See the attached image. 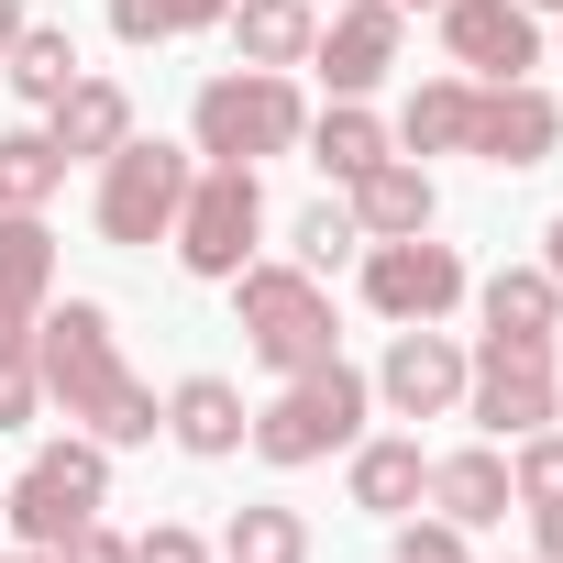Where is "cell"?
I'll return each instance as SVG.
<instances>
[{
  "label": "cell",
  "mask_w": 563,
  "mask_h": 563,
  "mask_svg": "<svg viewBox=\"0 0 563 563\" xmlns=\"http://www.w3.org/2000/svg\"><path fill=\"white\" fill-rule=\"evenodd\" d=\"M34 376H45V398H56L67 420H89V442H155V420H166L155 387L122 365L100 299H67V310L34 321Z\"/></svg>",
  "instance_id": "1"
},
{
  "label": "cell",
  "mask_w": 563,
  "mask_h": 563,
  "mask_svg": "<svg viewBox=\"0 0 563 563\" xmlns=\"http://www.w3.org/2000/svg\"><path fill=\"white\" fill-rule=\"evenodd\" d=\"M45 288H56V232H45V210H0V431H23V420L45 409V376H34Z\"/></svg>",
  "instance_id": "2"
},
{
  "label": "cell",
  "mask_w": 563,
  "mask_h": 563,
  "mask_svg": "<svg viewBox=\"0 0 563 563\" xmlns=\"http://www.w3.org/2000/svg\"><path fill=\"white\" fill-rule=\"evenodd\" d=\"M232 310H243V354L276 376H310L332 365V299L310 265H243L232 276Z\"/></svg>",
  "instance_id": "3"
},
{
  "label": "cell",
  "mask_w": 563,
  "mask_h": 563,
  "mask_svg": "<svg viewBox=\"0 0 563 563\" xmlns=\"http://www.w3.org/2000/svg\"><path fill=\"white\" fill-rule=\"evenodd\" d=\"M188 122H199V155H210V166H265V155H288V144L310 133V111H299V78H288V67L210 78Z\"/></svg>",
  "instance_id": "4"
},
{
  "label": "cell",
  "mask_w": 563,
  "mask_h": 563,
  "mask_svg": "<svg viewBox=\"0 0 563 563\" xmlns=\"http://www.w3.org/2000/svg\"><path fill=\"white\" fill-rule=\"evenodd\" d=\"M111 497V442H45L12 486H0V519H12L34 552H67Z\"/></svg>",
  "instance_id": "5"
},
{
  "label": "cell",
  "mask_w": 563,
  "mask_h": 563,
  "mask_svg": "<svg viewBox=\"0 0 563 563\" xmlns=\"http://www.w3.org/2000/svg\"><path fill=\"white\" fill-rule=\"evenodd\" d=\"M365 409H376V387L332 354V365H310V376H288V398H276L243 442L276 464V475H288V464H321V453H343L354 431H365Z\"/></svg>",
  "instance_id": "6"
},
{
  "label": "cell",
  "mask_w": 563,
  "mask_h": 563,
  "mask_svg": "<svg viewBox=\"0 0 563 563\" xmlns=\"http://www.w3.org/2000/svg\"><path fill=\"white\" fill-rule=\"evenodd\" d=\"M188 177H199V166H188L177 144H133V133H122V144L100 155V199H89V210H100V243H166Z\"/></svg>",
  "instance_id": "7"
},
{
  "label": "cell",
  "mask_w": 563,
  "mask_h": 563,
  "mask_svg": "<svg viewBox=\"0 0 563 563\" xmlns=\"http://www.w3.org/2000/svg\"><path fill=\"white\" fill-rule=\"evenodd\" d=\"M254 232H265V188H254V166H210V177H188V199H177V254H188V276H243Z\"/></svg>",
  "instance_id": "8"
},
{
  "label": "cell",
  "mask_w": 563,
  "mask_h": 563,
  "mask_svg": "<svg viewBox=\"0 0 563 563\" xmlns=\"http://www.w3.org/2000/svg\"><path fill=\"white\" fill-rule=\"evenodd\" d=\"M464 398H475L486 431L530 442V431L563 409V365H552V343H508V332H486V354L464 365Z\"/></svg>",
  "instance_id": "9"
},
{
  "label": "cell",
  "mask_w": 563,
  "mask_h": 563,
  "mask_svg": "<svg viewBox=\"0 0 563 563\" xmlns=\"http://www.w3.org/2000/svg\"><path fill=\"white\" fill-rule=\"evenodd\" d=\"M365 299H376L398 332H409V321H442V310L464 299V254L431 243V232H398V243L365 254Z\"/></svg>",
  "instance_id": "10"
},
{
  "label": "cell",
  "mask_w": 563,
  "mask_h": 563,
  "mask_svg": "<svg viewBox=\"0 0 563 563\" xmlns=\"http://www.w3.org/2000/svg\"><path fill=\"white\" fill-rule=\"evenodd\" d=\"M442 56L464 78H519L541 67V12L530 0H442Z\"/></svg>",
  "instance_id": "11"
},
{
  "label": "cell",
  "mask_w": 563,
  "mask_h": 563,
  "mask_svg": "<svg viewBox=\"0 0 563 563\" xmlns=\"http://www.w3.org/2000/svg\"><path fill=\"white\" fill-rule=\"evenodd\" d=\"M310 67L332 78V100H365L398 67V0H332V23L310 34Z\"/></svg>",
  "instance_id": "12"
},
{
  "label": "cell",
  "mask_w": 563,
  "mask_h": 563,
  "mask_svg": "<svg viewBox=\"0 0 563 563\" xmlns=\"http://www.w3.org/2000/svg\"><path fill=\"white\" fill-rule=\"evenodd\" d=\"M552 144H563V111H552L530 78H486V89H475L464 155H486V166H541Z\"/></svg>",
  "instance_id": "13"
},
{
  "label": "cell",
  "mask_w": 563,
  "mask_h": 563,
  "mask_svg": "<svg viewBox=\"0 0 563 563\" xmlns=\"http://www.w3.org/2000/svg\"><path fill=\"white\" fill-rule=\"evenodd\" d=\"M376 398H387L398 420H442V409L464 398V354H453L431 321H409V332L387 343V365H376Z\"/></svg>",
  "instance_id": "14"
},
{
  "label": "cell",
  "mask_w": 563,
  "mask_h": 563,
  "mask_svg": "<svg viewBox=\"0 0 563 563\" xmlns=\"http://www.w3.org/2000/svg\"><path fill=\"white\" fill-rule=\"evenodd\" d=\"M354 221H365V243H398V232H431V177L420 166H398V155H376L365 177H354V199H343Z\"/></svg>",
  "instance_id": "15"
},
{
  "label": "cell",
  "mask_w": 563,
  "mask_h": 563,
  "mask_svg": "<svg viewBox=\"0 0 563 563\" xmlns=\"http://www.w3.org/2000/svg\"><path fill=\"white\" fill-rule=\"evenodd\" d=\"M166 431H177L199 464H221V453H243L254 420H243V387H232V376H188V387L166 398Z\"/></svg>",
  "instance_id": "16"
},
{
  "label": "cell",
  "mask_w": 563,
  "mask_h": 563,
  "mask_svg": "<svg viewBox=\"0 0 563 563\" xmlns=\"http://www.w3.org/2000/svg\"><path fill=\"white\" fill-rule=\"evenodd\" d=\"M232 45H243V67H310V34H321V12L310 0H232Z\"/></svg>",
  "instance_id": "17"
},
{
  "label": "cell",
  "mask_w": 563,
  "mask_h": 563,
  "mask_svg": "<svg viewBox=\"0 0 563 563\" xmlns=\"http://www.w3.org/2000/svg\"><path fill=\"white\" fill-rule=\"evenodd\" d=\"M552 321H563V276H552V265H497V276H486V332L552 343Z\"/></svg>",
  "instance_id": "18"
},
{
  "label": "cell",
  "mask_w": 563,
  "mask_h": 563,
  "mask_svg": "<svg viewBox=\"0 0 563 563\" xmlns=\"http://www.w3.org/2000/svg\"><path fill=\"white\" fill-rule=\"evenodd\" d=\"M56 155H111L122 133H133V100H122V78H78L67 100H56Z\"/></svg>",
  "instance_id": "19"
},
{
  "label": "cell",
  "mask_w": 563,
  "mask_h": 563,
  "mask_svg": "<svg viewBox=\"0 0 563 563\" xmlns=\"http://www.w3.org/2000/svg\"><path fill=\"white\" fill-rule=\"evenodd\" d=\"M431 497H442L453 530H486V519H508V464L497 453H442L431 464Z\"/></svg>",
  "instance_id": "20"
},
{
  "label": "cell",
  "mask_w": 563,
  "mask_h": 563,
  "mask_svg": "<svg viewBox=\"0 0 563 563\" xmlns=\"http://www.w3.org/2000/svg\"><path fill=\"white\" fill-rule=\"evenodd\" d=\"M464 122H475V78H431V89H409L398 144L409 155H464Z\"/></svg>",
  "instance_id": "21"
},
{
  "label": "cell",
  "mask_w": 563,
  "mask_h": 563,
  "mask_svg": "<svg viewBox=\"0 0 563 563\" xmlns=\"http://www.w3.org/2000/svg\"><path fill=\"white\" fill-rule=\"evenodd\" d=\"M409 497H431V464H420V442H365V453H354V508L398 519Z\"/></svg>",
  "instance_id": "22"
},
{
  "label": "cell",
  "mask_w": 563,
  "mask_h": 563,
  "mask_svg": "<svg viewBox=\"0 0 563 563\" xmlns=\"http://www.w3.org/2000/svg\"><path fill=\"white\" fill-rule=\"evenodd\" d=\"M12 89L56 111V100L78 89V34H56V23H23V34H12Z\"/></svg>",
  "instance_id": "23"
},
{
  "label": "cell",
  "mask_w": 563,
  "mask_h": 563,
  "mask_svg": "<svg viewBox=\"0 0 563 563\" xmlns=\"http://www.w3.org/2000/svg\"><path fill=\"white\" fill-rule=\"evenodd\" d=\"M221 563H310V519L299 508H232Z\"/></svg>",
  "instance_id": "24"
},
{
  "label": "cell",
  "mask_w": 563,
  "mask_h": 563,
  "mask_svg": "<svg viewBox=\"0 0 563 563\" xmlns=\"http://www.w3.org/2000/svg\"><path fill=\"white\" fill-rule=\"evenodd\" d=\"M56 177H67L56 133H0V210H45Z\"/></svg>",
  "instance_id": "25"
},
{
  "label": "cell",
  "mask_w": 563,
  "mask_h": 563,
  "mask_svg": "<svg viewBox=\"0 0 563 563\" xmlns=\"http://www.w3.org/2000/svg\"><path fill=\"white\" fill-rule=\"evenodd\" d=\"M310 144H321V166H332V177H343V188H354V177H365V166H376V155H387V122H376V111H365V100H332V111H321V133H310Z\"/></svg>",
  "instance_id": "26"
},
{
  "label": "cell",
  "mask_w": 563,
  "mask_h": 563,
  "mask_svg": "<svg viewBox=\"0 0 563 563\" xmlns=\"http://www.w3.org/2000/svg\"><path fill=\"white\" fill-rule=\"evenodd\" d=\"M221 12H232V0H111V34L122 45H166V34H199Z\"/></svg>",
  "instance_id": "27"
},
{
  "label": "cell",
  "mask_w": 563,
  "mask_h": 563,
  "mask_svg": "<svg viewBox=\"0 0 563 563\" xmlns=\"http://www.w3.org/2000/svg\"><path fill=\"white\" fill-rule=\"evenodd\" d=\"M354 243H365V221H354V210H332V199H310V210H299V265H310V276H321V265H343Z\"/></svg>",
  "instance_id": "28"
},
{
  "label": "cell",
  "mask_w": 563,
  "mask_h": 563,
  "mask_svg": "<svg viewBox=\"0 0 563 563\" xmlns=\"http://www.w3.org/2000/svg\"><path fill=\"white\" fill-rule=\"evenodd\" d=\"M508 497H519V508H552V497H563V431H530V442H519Z\"/></svg>",
  "instance_id": "29"
},
{
  "label": "cell",
  "mask_w": 563,
  "mask_h": 563,
  "mask_svg": "<svg viewBox=\"0 0 563 563\" xmlns=\"http://www.w3.org/2000/svg\"><path fill=\"white\" fill-rule=\"evenodd\" d=\"M387 563H464V530H453V519H420V530H398Z\"/></svg>",
  "instance_id": "30"
},
{
  "label": "cell",
  "mask_w": 563,
  "mask_h": 563,
  "mask_svg": "<svg viewBox=\"0 0 563 563\" xmlns=\"http://www.w3.org/2000/svg\"><path fill=\"white\" fill-rule=\"evenodd\" d=\"M133 563H210V541L166 519V530H144V541H133Z\"/></svg>",
  "instance_id": "31"
},
{
  "label": "cell",
  "mask_w": 563,
  "mask_h": 563,
  "mask_svg": "<svg viewBox=\"0 0 563 563\" xmlns=\"http://www.w3.org/2000/svg\"><path fill=\"white\" fill-rule=\"evenodd\" d=\"M56 563H133V541H111V530H100V519H89V530H78V541H67V552H56Z\"/></svg>",
  "instance_id": "32"
},
{
  "label": "cell",
  "mask_w": 563,
  "mask_h": 563,
  "mask_svg": "<svg viewBox=\"0 0 563 563\" xmlns=\"http://www.w3.org/2000/svg\"><path fill=\"white\" fill-rule=\"evenodd\" d=\"M530 519H541V563H563V497H552V508H530Z\"/></svg>",
  "instance_id": "33"
},
{
  "label": "cell",
  "mask_w": 563,
  "mask_h": 563,
  "mask_svg": "<svg viewBox=\"0 0 563 563\" xmlns=\"http://www.w3.org/2000/svg\"><path fill=\"white\" fill-rule=\"evenodd\" d=\"M12 34H23V0H0V56H12Z\"/></svg>",
  "instance_id": "34"
},
{
  "label": "cell",
  "mask_w": 563,
  "mask_h": 563,
  "mask_svg": "<svg viewBox=\"0 0 563 563\" xmlns=\"http://www.w3.org/2000/svg\"><path fill=\"white\" fill-rule=\"evenodd\" d=\"M12 563H56V552H34V541H23V552H12Z\"/></svg>",
  "instance_id": "35"
},
{
  "label": "cell",
  "mask_w": 563,
  "mask_h": 563,
  "mask_svg": "<svg viewBox=\"0 0 563 563\" xmlns=\"http://www.w3.org/2000/svg\"><path fill=\"white\" fill-rule=\"evenodd\" d=\"M552 276H563V221H552Z\"/></svg>",
  "instance_id": "36"
},
{
  "label": "cell",
  "mask_w": 563,
  "mask_h": 563,
  "mask_svg": "<svg viewBox=\"0 0 563 563\" xmlns=\"http://www.w3.org/2000/svg\"><path fill=\"white\" fill-rule=\"evenodd\" d=\"M398 12H442V0H398Z\"/></svg>",
  "instance_id": "37"
},
{
  "label": "cell",
  "mask_w": 563,
  "mask_h": 563,
  "mask_svg": "<svg viewBox=\"0 0 563 563\" xmlns=\"http://www.w3.org/2000/svg\"><path fill=\"white\" fill-rule=\"evenodd\" d=\"M530 12H563V0H530Z\"/></svg>",
  "instance_id": "38"
}]
</instances>
